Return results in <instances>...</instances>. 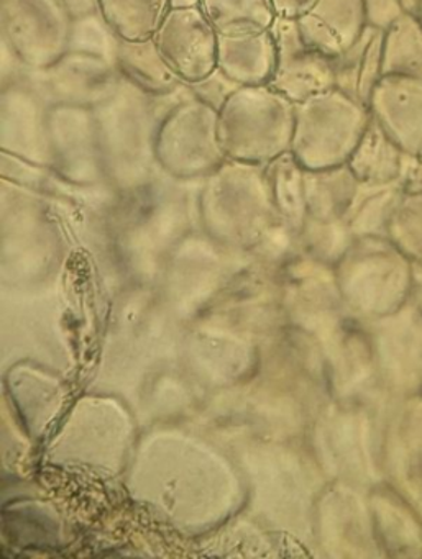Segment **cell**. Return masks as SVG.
<instances>
[{"label":"cell","instance_id":"4fadbf2b","mask_svg":"<svg viewBox=\"0 0 422 559\" xmlns=\"http://www.w3.org/2000/svg\"><path fill=\"white\" fill-rule=\"evenodd\" d=\"M277 68L273 32L219 34L218 70L237 86L270 84Z\"/></svg>","mask_w":422,"mask_h":559},{"label":"cell","instance_id":"e0dca14e","mask_svg":"<svg viewBox=\"0 0 422 559\" xmlns=\"http://www.w3.org/2000/svg\"><path fill=\"white\" fill-rule=\"evenodd\" d=\"M173 0H97V11L122 40L155 37Z\"/></svg>","mask_w":422,"mask_h":559},{"label":"cell","instance_id":"cb8c5ba5","mask_svg":"<svg viewBox=\"0 0 422 559\" xmlns=\"http://www.w3.org/2000/svg\"><path fill=\"white\" fill-rule=\"evenodd\" d=\"M67 4L74 19L97 12V0H67Z\"/></svg>","mask_w":422,"mask_h":559},{"label":"cell","instance_id":"52a82bcc","mask_svg":"<svg viewBox=\"0 0 422 559\" xmlns=\"http://www.w3.org/2000/svg\"><path fill=\"white\" fill-rule=\"evenodd\" d=\"M51 166L78 181H96L106 173L101 150L96 109L71 104H51Z\"/></svg>","mask_w":422,"mask_h":559},{"label":"cell","instance_id":"6da1fadb","mask_svg":"<svg viewBox=\"0 0 422 559\" xmlns=\"http://www.w3.org/2000/svg\"><path fill=\"white\" fill-rule=\"evenodd\" d=\"M296 104L270 84L238 86L219 107V142L232 162L267 166L291 152Z\"/></svg>","mask_w":422,"mask_h":559},{"label":"cell","instance_id":"2e32d148","mask_svg":"<svg viewBox=\"0 0 422 559\" xmlns=\"http://www.w3.org/2000/svg\"><path fill=\"white\" fill-rule=\"evenodd\" d=\"M116 67L126 83L150 97L166 96L183 84L160 53L153 38L143 41L120 38Z\"/></svg>","mask_w":422,"mask_h":559},{"label":"cell","instance_id":"5b68a950","mask_svg":"<svg viewBox=\"0 0 422 559\" xmlns=\"http://www.w3.org/2000/svg\"><path fill=\"white\" fill-rule=\"evenodd\" d=\"M2 40L28 70H48L71 50L74 15L67 0H2Z\"/></svg>","mask_w":422,"mask_h":559},{"label":"cell","instance_id":"9c48e42d","mask_svg":"<svg viewBox=\"0 0 422 559\" xmlns=\"http://www.w3.org/2000/svg\"><path fill=\"white\" fill-rule=\"evenodd\" d=\"M42 93L50 104H71L96 109L122 87L114 61L70 50L58 63L40 71Z\"/></svg>","mask_w":422,"mask_h":559},{"label":"cell","instance_id":"d4e9b609","mask_svg":"<svg viewBox=\"0 0 422 559\" xmlns=\"http://www.w3.org/2000/svg\"><path fill=\"white\" fill-rule=\"evenodd\" d=\"M406 191L422 192V158L415 162L411 175L408 176Z\"/></svg>","mask_w":422,"mask_h":559},{"label":"cell","instance_id":"ba28073f","mask_svg":"<svg viewBox=\"0 0 422 559\" xmlns=\"http://www.w3.org/2000/svg\"><path fill=\"white\" fill-rule=\"evenodd\" d=\"M271 32L277 40V68L271 87L294 104L336 87L333 58L307 45L294 19L277 17Z\"/></svg>","mask_w":422,"mask_h":559},{"label":"cell","instance_id":"603a6c76","mask_svg":"<svg viewBox=\"0 0 422 559\" xmlns=\"http://www.w3.org/2000/svg\"><path fill=\"white\" fill-rule=\"evenodd\" d=\"M314 2L316 0H271L278 17L294 19V21L306 14L313 8Z\"/></svg>","mask_w":422,"mask_h":559},{"label":"cell","instance_id":"7c38bea8","mask_svg":"<svg viewBox=\"0 0 422 559\" xmlns=\"http://www.w3.org/2000/svg\"><path fill=\"white\" fill-rule=\"evenodd\" d=\"M296 24L307 45L327 57H340L365 31V0H316Z\"/></svg>","mask_w":422,"mask_h":559},{"label":"cell","instance_id":"277c9868","mask_svg":"<svg viewBox=\"0 0 422 559\" xmlns=\"http://www.w3.org/2000/svg\"><path fill=\"white\" fill-rule=\"evenodd\" d=\"M149 97L124 81L109 100L96 107L106 175L139 178L156 163L155 139L162 119H156Z\"/></svg>","mask_w":422,"mask_h":559},{"label":"cell","instance_id":"7a4b0ae2","mask_svg":"<svg viewBox=\"0 0 422 559\" xmlns=\"http://www.w3.org/2000/svg\"><path fill=\"white\" fill-rule=\"evenodd\" d=\"M372 116L368 106L332 87L296 104L291 153L307 171L347 165Z\"/></svg>","mask_w":422,"mask_h":559},{"label":"cell","instance_id":"7402d4cb","mask_svg":"<svg viewBox=\"0 0 422 559\" xmlns=\"http://www.w3.org/2000/svg\"><path fill=\"white\" fill-rule=\"evenodd\" d=\"M402 0H365L366 25L388 31L406 14Z\"/></svg>","mask_w":422,"mask_h":559},{"label":"cell","instance_id":"30bf717a","mask_svg":"<svg viewBox=\"0 0 422 559\" xmlns=\"http://www.w3.org/2000/svg\"><path fill=\"white\" fill-rule=\"evenodd\" d=\"M50 107L40 91L25 84H5L0 99L2 152L51 166Z\"/></svg>","mask_w":422,"mask_h":559},{"label":"cell","instance_id":"8992f818","mask_svg":"<svg viewBox=\"0 0 422 559\" xmlns=\"http://www.w3.org/2000/svg\"><path fill=\"white\" fill-rule=\"evenodd\" d=\"M153 40L186 86L218 71L219 32L199 4L169 9Z\"/></svg>","mask_w":422,"mask_h":559},{"label":"cell","instance_id":"9a60e30c","mask_svg":"<svg viewBox=\"0 0 422 559\" xmlns=\"http://www.w3.org/2000/svg\"><path fill=\"white\" fill-rule=\"evenodd\" d=\"M385 31L366 25L355 44L333 58L336 87L368 106L370 97L383 76Z\"/></svg>","mask_w":422,"mask_h":559},{"label":"cell","instance_id":"ffe728a7","mask_svg":"<svg viewBox=\"0 0 422 559\" xmlns=\"http://www.w3.org/2000/svg\"><path fill=\"white\" fill-rule=\"evenodd\" d=\"M306 204L316 211L343 209L355 198L360 182L353 176L349 165L337 168L319 169L304 173Z\"/></svg>","mask_w":422,"mask_h":559},{"label":"cell","instance_id":"8fae6325","mask_svg":"<svg viewBox=\"0 0 422 559\" xmlns=\"http://www.w3.org/2000/svg\"><path fill=\"white\" fill-rule=\"evenodd\" d=\"M372 119L411 158H422V80L383 74L368 100Z\"/></svg>","mask_w":422,"mask_h":559},{"label":"cell","instance_id":"d6986e66","mask_svg":"<svg viewBox=\"0 0 422 559\" xmlns=\"http://www.w3.org/2000/svg\"><path fill=\"white\" fill-rule=\"evenodd\" d=\"M383 74L422 80V22L411 12H406L385 32Z\"/></svg>","mask_w":422,"mask_h":559},{"label":"cell","instance_id":"44dd1931","mask_svg":"<svg viewBox=\"0 0 422 559\" xmlns=\"http://www.w3.org/2000/svg\"><path fill=\"white\" fill-rule=\"evenodd\" d=\"M120 37L107 25L99 11L74 19L71 50L97 55L116 63Z\"/></svg>","mask_w":422,"mask_h":559},{"label":"cell","instance_id":"ac0fdd59","mask_svg":"<svg viewBox=\"0 0 422 559\" xmlns=\"http://www.w3.org/2000/svg\"><path fill=\"white\" fill-rule=\"evenodd\" d=\"M199 5L222 35L270 31L278 17L271 0H199Z\"/></svg>","mask_w":422,"mask_h":559},{"label":"cell","instance_id":"484cf974","mask_svg":"<svg viewBox=\"0 0 422 559\" xmlns=\"http://www.w3.org/2000/svg\"><path fill=\"white\" fill-rule=\"evenodd\" d=\"M402 4H405V9L411 14L415 12V5H418V0H402Z\"/></svg>","mask_w":422,"mask_h":559},{"label":"cell","instance_id":"3957f363","mask_svg":"<svg viewBox=\"0 0 422 559\" xmlns=\"http://www.w3.org/2000/svg\"><path fill=\"white\" fill-rule=\"evenodd\" d=\"M218 126L219 109L212 104L196 96L176 104L156 130V165L173 178L211 176L227 162Z\"/></svg>","mask_w":422,"mask_h":559},{"label":"cell","instance_id":"5bb4252c","mask_svg":"<svg viewBox=\"0 0 422 559\" xmlns=\"http://www.w3.org/2000/svg\"><path fill=\"white\" fill-rule=\"evenodd\" d=\"M415 162L418 159L406 155L372 119L347 165L360 185H389L398 181L406 185Z\"/></svg>","mask_w":422,"mask_h":559},{"label":"cell","instance_id":"4316f807","mask_svg":"<svg viewBox=\"0 0 422 559\" xmlns=\"http://www.w3.org/2000/svg\"><path fill=\"white\" fill-rule=\"evenodd\" d=\"M415 17L419 19V21L422 22V0H418V5H415Z\"/></svg>","mask_w":422,"mask_h":559}]
</instances>
